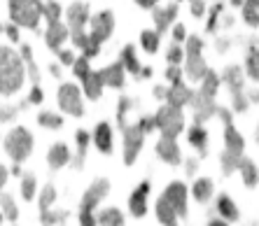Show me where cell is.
Here are the masks:
<instances>
[{"label":"cell","mask_w":259,"mask_h":226,"mask_svg":"<svg viewBox=\"0 0 259 226\" xmlns=\"http://www.w3.org/2000/svg\"><path fill=\"white\" fill-rule=\"evenodd\" d=\"M87 145H89V133H87V131H77V149H79L77 161H84V156H87Z\"/></svg>","instance_id":"f35d334b"},{"label":"cell","mask_w":259,"mask_h":226,"mask_svg":"<svg viewBox=\"0 0 259 226\" xmlns=\"http://www.w3.org/2000/svg\"><path fill=\"white\" fill-rule=\"evenodd\" d=\"M220 117L224 119V138H227V154H231V156H241L243 154V138L236 133V128H234V124H231V114L227 112V110H215Z\"/></svg>","instance_id":"7c38bea8"},{"label":"cell","mask_w":259,"mask_h":226,"mask_svg":"<svg viewBox=\"0 0 259 226\" xmlns=\"http://www.w3.org/2000/svg\"><path fill=\"white\" fill-rule=\"evenodd\" d=\"M54 201H56V189L54 185H47L42 189V194H40V212H45Z\"/></svg>","instance_id":"1f68e13d"},{"label":"cell","mask_w":259,"mask_h":226,"mask_svg":"<svg viewBox=\"0 0 259 226\" xmlns=\"http://www.w3.org/2000/svg\"><path fill=\"white\" fill-rule=\"evenodd\" d=\"M112 28H115V17H112V12H101L91 19V35H89V52H87V59L96 56L101 42L108 40Z\"/></svg>","instance_id":"8992f818"},{"label":"cell","mask_w":259,"mask_h":226,"mask_svg":"<svg viewBox=\"0 0 259 226\" xmlns=\"http://www.w3.org/2000/svg\"><path fill=\"white\" fill-rule=\"evenodd\" d=\"M21 54H24V59L28 61V72H30V79H33V84H37V79H40V75H37V68H35V63H33V54H30V47H28V44H24V47H21Z\"/></svg>","instance_id":"d590c367"},{"label":"cell","mask_w":259,"mask_h":226,"mask_svg":"<svg viewBox=\"0 0 259 226\" xmlns=\"http://www.w3.org/2000/svg\"><path fill=\"white\" fill-rule=\"evenodd\" d=\"M175 14H178V5H170L168 10H157V12H154V21H157V33L159 35L170 26V21L175 19Z\"/></svg>","instance_id":"7402d4cb"},{"label":"cell","mask_w":259,"mask_h":226,"mask_svg":"<svg viewBox=\"0 0 259 226\" xmlns=\"http://www.w3.org/2000/svg\"><path fill=\"white\" fill-rule=\"evenodd\" d=\"M194 198L196 201H208V198L212 196V182L210 179H199V182H194Z\"/></svg>","instance_id":"83f0119b"},{"label":"cell","mask_w":259,"mask_h":226,"mask_svg":"<svg viewBox=\"0 0 259 226\" xmlns=\"http://www.w3.org/2000/svg\"><path fill=\"white\" fill-rule=\"evenodd\" d=\"M182 59H185V52H182L178 44H173V47H170V52H168V63H170V66H178Z\"/></svg>","instance_id":"60d3db41"},{"label":"cell","mask_w":259,"mask_h":226,"mask_svg":"<svg viewBox=\"0 0 259 226\" xmlns=\"http://www.w3.org/2000/svg\"><path fill=\"white\" fill-rule=\"evenodd\" d=\"M5 149L7 154L12 156L14 161H24L26 156L33 152V135L26 131L24 126H17L5 140Z\"/></svg>","instance_id":"ba28073f"},{"label":"cell","mask_w":259,"mask_h":226,"mask_svg":"<svg viewBox=\"0 0 259 226\" xmlns=\"http://www.w3.org/2000/svg\"><path fill=\"white\" fill-rule=\"evenodd\" d=\"M161 198L175 210V214H178V217H185V214H187V187L182 185V182L170 185L168 189L163 191Z\"/></svg>","instance_id":"8fae6325"},{"label":"cell","mask_w":259,"mask_h":226,"mask_svg":"<svg viewBox=\"0 0 259 226\" xmlns=\"http://www.w3.org/2000/svg\"><path fill=\"white\" fill-rule=\"evenodd\" d=\"M42 14L47 17L49 26H47V33H45V40H47V44L52 49H59L61 42L68 37V28L63 24H61V7L59 3H54V0H49V3H42Z\"/></svg>","instance_id":"5b68a950"},{"label":"cell","mask_w":259,"mask_h":226,"mask_svg":"<svg viewBox=\"0 0 259 226\" xmlns=\"http://www.w3.org/2000/svg\"><path fill=\"white\" fill-rule=\"evenodd\" d=\"M21 194H24L26 201L33 198V194H35V177L33 175H24V179H21Z\"/></svg>","instance_id":"e575fe53"},{"label":"cell","mask_w":259,"mask_h":226,"mask_svg":"<svg viewBox=\"0 0 259 226\" xmlns=\"http://www.w3.org/2000/svg\"><path fill=\"white\" fill-rule=\"evenodd\" d=\"M7 35L12 42H19V33H17V26H7Z\"/></svg>","instance_id":"681fc988"},{"label":"cell","mask_w":259,"mask_h":226,"mask_svg":"<svg viewBox=\"0 0 259 226\" xmlns=\"http://www.w3.org/2000/svg\"><path fill=\"white\" fill-rule=\"evenodd\" d=\"M166 77H168L173 84H175V82H180V77H182V70H180V68H178V66H170L168 70H166Z\"/></svg>","instance_id":"ee69618b"},{"label":"cell","mask_w":259,"mask_h":226,"mask_svg":"<svg viewBox=\"0 0 259 226\" xmlns=\"http://www.w3.org/2000/svg\"><path fill=\"white\" fill-rule=\"evenodd\" d=\"M0 203H3V208H5V212H7V219H10V221L17 219V205H14L12 198L3 194V196H0Z\"/></svg>","instance_id":"8d00e7d4"},{"label":"cell","mask_w":259,"mask_h":226,"mask_svg":"<svg viewBox=\"0 0 259 226\" xmlns=\"http://www.w3.org/2000/svg\"><path fill=\"white\" fill-rule=\"evenodd\" d=\"M154 128L161 131V138H178V133L185 128V117L182 110L175 105H163L154 117H152Z\"/></svg>","instance_id":"3957f363"},{"label":"cell","mask_w":259,"mask_h":226,"mask_svg":"<svg viewBox=\"0 0 259 226\" xmlns=\"http://www.w3.org/2000/svg\"><path fill=\"white\" fill-rule=\"evenodd\" d=\"M87 21H89V5H84V3H75V5L68 10V26H70V35L82 33Z\"/></svg>","instance_id":"4fadbf2b"},{"label":"cell","mask_w":259,"mask_h":226,"mask_svg":"<svg viewBox=\"0 0 259 226\" xmlns=\"http://www.w3.org/2000/svg\"><path fill=\"white\" fill-rule=\"evenodd\" d=\"M59 105L63 112L72 114V117H82L84 114V107L79 101V89L75 84H63L59 89Z\"/></svg>","instance_id":"30bf717a"},{"label":"cell","mask_w":259,"mask_h":226,"mask_svg":"<svg viewBox=\"0 0 259 226\" xmlns=\"http://www.w3.org/2000/svg\"><path fill=\"white\" fill-rule=\"evenodd\" d=\"M140 42H143L145 52L154 54L159 49V33H157V30H145L143 35H140Z\"/></svg>","instance_id":"f546056e"},{"label":"cell","mask_w":259,"mask_h":226,"mask_svg":"<svg viewBox=\"0 0 259 226\" xmlns=\"http://www.w3.org/2000/svg\"><path fill=\"white\" fill-rule=\"evenodd\" d=\"M173 37H175V42H182V40H185V37H187V33H185V26H182V24L175 26V28H173Z\"/></svg>","instance_id":"7dc6e473"},{"label":"cell","mask_w":259,"mask_h":226,"mask_svg":"<svg viewBox=\"0 0 259 226\" xmlns=\"http://www.w3.org/2000/svg\"><path fill=\"white\" fill-rule=\"evenodd\" d=\"M5 179H7V168L0 166V189H3V185H5Z\"/></svg>","instance_id":"816d5d0a"},{"label":"cell","mask_w":259,"mask_h":226,"mask_svg":"<svg viewBox=\"0 0 259 226\" xmlns=\"http://www.w3.org/2000/svg\"><path fill=\"white\" fill-rule=\"evenodd\" d=\"M0 33H3V26H0Z\"/></svg>","instance_id":"11a10c76"},{"label":"cell","mask_w":259,"mask_h":226,"mask_svg":"<svg viewBox=\"0 0 259 226\" xmlns=\"http://www.w3.org/2000/svg\"><path fill=\"white\" fill-rule=\"evenodd\" d=\"M136 3H138L140 7H147V10H150V7H154V5H157V0H136Z\"/></svg>","instance_id":"f907efd6"},{"label":"cell","mask_w":259,"mask_h":226,"mask_svg":"<svg viewBox=\"0 0 259 226\" xmlns=\"http://www.w3.org/2000/svg\"><path fill=\"white\" fill-rule=\"evenodd\" d=\"M128 107H131V101H128V98H121L117 117H119V128H121V133H124V143H126V152H124V159H126V163L131 166L133 159L138 156L140 147H143V138H145V133H147V131L143 128V124H138V126H126L124 117H126Z\"/></svg>","instance_id":"6da1fadb"},{"label":"cell","mask_w":259,"mask_h":226,"mask_svg":"<svg viewBox=\"0 0 259 226\" xmlns=\"http://www.w3.org/2000/svg\"><path fill=\"white\" fill-rule=\"evenodd\" d=\"M37 121H40L42 126H47V128H59V126L63 124V119H61L59 114H54V112H40Z\"/></svg>","instance_id":"d6a6232c"},{"label":"cell","mask_w":259,"mask_h":226,"mask_svg":"<svg viewBox=\"0 0 259 226\" xmlns=\"http://www.w3.org/2000/svg\"><path fill=\"white\" fill-rule=\"evenodd\" d=\"M47 161H49V166L54 168V170H59V168H63L68 161H70V152H68V147L63 143H56L54 147L49 149Z\"/></svg>","instance_id":"ffe728a7"},{"label":"cell","mask_w":259,"mask_h":226,"mask_svg":"<svg viewBox=\"0 0 259 226\" xmlns=\"http://www.w3.org/2000/svg\"><path fill=\"white\" fill-rule=\"evenodd\" d=\"M157 154L168 163H180V149L175 145V138H161L157 143Z\"/></svg>","instance_id":"2e32d148"},{"label":"cell","mask_w":259,"mask_h":226,"mask_svg":"<svg viewBox=\"0 0 259 226\" xmlns=\"http://www.w3.org/2000/svg\"><path fill=\"white\" fill-rule=\"evenodd\" d=\"M72 70H75V75H77V77H84L87 72H89V59H87L84 54H82V59H75L72 61Z\"/></svg>","instance_id":"74e56055"},{"label":"cell","mask_w":259,"mask_h":226,"mask_svg":"<svg viewBox=\"0 0 259 226\" xmlns=\"http://www.w3.org/2000/svg\"><path fill=\"white\" fill-rule=\"evenodd\" d=\"M166 98H168V105L182 107V105H187V103L194 98V91H189L182 82H175L173 86L166 91Z\"/></svg>","instance_id":"5bb4252c"},{"label":"cell","mask_w":259,"mask_h":226,"mask_svg":"<svg viewBox=\"0 0 259 226\" xmlns=\"http://www.w3.org/2000/svg\"><path fill=\"white\" fill-rule=\"evenodd\" d=\"M247 72H250V77L257 79V52L252 49V54L247 56Z\"/></svg>","instance_id":"b9f144b4"},{"label":"cell","mask_w":259,"mask_h":226,"mask_svg":"<svg viewBox=\"0 0 259 226\" xmlns=\"http://www.w3.org/2000/svg\"><path fill=\"white\" fill-rule=\"evenodd\" d=\"M217 86H220V77H217L215 72L205 70V75H203V89H201V96H203V98H212V96L217 94Z\"/></svg>","instance_id":"484cf974"},{"label":"cell","mask_w":259,"mask_h":226,"mask_svg":"<svg viewBox=\"0 0 259 226\" xmlns=\"http://www.w3.org/2000/svg\"><path fill=\"white\" fill-rule=\"evenodd\" d=\"M189 143L199 149L201 154H205V152H208V147H205V143H208V131H205L201 124H196L192 131H189Z\"/></svg>","instance_id":"603a6c76"},{"label":"cell","mask_w":259,"mask_h":226,"mask_svg":"<svg viewBox=\"0 0 259 226\" xmlns=\"http://www.w3.org/2000/svg\"><path fill=\"white\" fill-rule=\"evenodd\" d=\"M222 12V5H215L212 7V14H210V21H208V30H215V24H217V17Z\"/></svg>","instance_id":"f6af8a7d"},{"label":"cell","mask_w":259,"mask_h":226,"mask_svg":"<svg viewBox=\"0 0 259 226\" xmlns=\"http://www.w3.org/2000/svg\"><path fill=\"white\" fill-rule=\"evenodd\" d=\"M94 143H96V147L101 149L103 154H110V152H112V135H110V126L105 124V121H101V124L96 126Z\"/></svg>","instance_id":"d6986e66"},{"label":"cell","mask_w":259,"mask_h":226,"mask_svg":"<svg viewBox=\"0 0 259 226\" xmlns=\"http://www.w3.org/2000/svg\"><path fill=\"white\" fill-rule=\"evenodd\" d=\"M108 189H110V182H108V179H103V177L96 179V182L87 189L84 198H82V208H79V224H87V226L96 224V219L91 217V210L96 208L98 201L108 194Z\"/></svg>","instance_id":"52a82bcc"},{"label":"cell","mask_w":259,"mask_h":226,"mask_svg":"<svg viewBox=\"0 0 259 226\" xmlns=\"http://www.w3.org/2000/svg\"><path fill=\"white\" fill-rule=\"evenodd\" d=\"M231 5H243V0H231Z\"/></svg>","instance_id":"db71d44e"},{"label":"cell","mask_w":259,"mask_h":226,"mask_svg":"<svg viewBox=\"0 0 259 226\" xmlns=\"http://www.w3.org/2000/svg\"><path fill=\"white\" fill-rule=\"evenodd\" d=\"M236 168H241V170H243V177H245V185L247 187H254V185H257V170H254V166L247 159H241V156H238V161H236Z\"/></svg>","instance_id":"4316f807"},{"label":"cell","mask_w":259,"mask_h":226,"mask_svg":"<svg viewBox=\"0 0 259 226\" xmlns=\"http://www.w3.org/2000/svg\"><path fill=\"white\" fill-rule=\"evenodd\" d=\"M98 224H112V226H117V224H124V217H121V212L119 210H105V212H101L98 214Z\"/></svg>","instance_id":"4dcf8cb0"},{"label":"cell","mask_w":259,"mask_h":226,"mask_svg":"<svg viewBox=\"0 0 259 226\" xmlns=\"http://www.w3.org/2000/svg\"><path fill=\"white\" fill-rule=\"evenodd\" d=\"M10 17L19 26L37 28V21L42 17V3L40 0H10Z\"/></svg>","instance_id":"277c9868"},{"label":"cell","mask_w":259,"mask_h":226,"mask_svg":"<svg viewBox=\"0 0 259 226\" xmlns=\"http://www.w3.org/2000/svg\"><path fill=\"white\" fill-rule=\"evenodd\" d=\"M98 75H101L103 84H108V86H115V89H119L121 84H124V66L119 63H115V66L105 68V70H98Z\"/></svg>","instance_id":"e0dca14e"},{"label":"cell","mask_w":259,"mask_h":226,"mask_svg":"<svg viewBox=\"0 0 259 226\" xmlns=\"http://www.w3.org/2000/svg\"><path fill=\"white\" fill-rule=\"evenodd\" d=\"M24 70L17 54L10 49H0V94H14L21 86Z\"/></svg>","instance_id":"7a4b0ae2"},{"label":"cell","mask_w":259,"mask_h":226,"mask_svg":"<svg viewBox=\"0 0 259 226\" xmlns=\"http://www.w3.org/2000/svg\"><path fill=\"white\" fill-rule=\"evenodd\" d=\"M203 10H205L203 0H192V14H194V17H201V14H203Z\"/></svg>","instance_id":"bcb514c9"},{"label":"cell","mask_w":259,"mask_h":226,"mask_svg":"<svg viewBox=\"0 0 259 226\" xmlns=\"http://www.w3.org/2000/svg\"><path fill=\"white\" fill-rule=\"evenodd\" d=\"M68 214L66 212H56V214H49L47 210L42 212V224H61V221H66Z\"/></svg>","instance_id":"ab89813d"},{"label":"cell","mask_w":259,"mask_h":226,"mask_svg":"<svg viewBox=\"0 0 259 226\" xmlns=\"http://www.w3.org/2000/svg\"><path fill=\"white\" fill-rule=\"evenodd\" d=\"M157 217L163 221V224H175V217H178V214H175V210L170 208L163 198H159L157 201Z\"/></svg>","instance_id":"f1b7e54d"},{"label":"cell","mask_w":259,"mask_h":226,"mask_svg":"<svg viewBox=\"0 0 259 226\" xmlns=\"http://www.w3.org/2000/svg\"><path fill=\"white\" fill-rule=\"evenodd\" d=\"M121 66H126V70H131L133 75H138L140 72V63L138 59H136V47L133 44H126V49L121 52Z\"/></svg>","instance_id":"cb8c5ba5"},{"label":"cell","mask_w":259,"mask_h":226,"mask_svg":"<svg viewBox=\"0 0 259 226\" xmlns=\"http://www.w3.org/2000/svg\"><path fill=\"white\" fill-rule=\"evenodd\" d=\"M154 96H157V98H166V89H154Z\"/></svg>","instance_id":"f5cc1de1"},{"label":"cell","mask_w":259,"mask_h":226,"mask_svg":"<svg viewBox=\"0 0 259 226\" xmlns=\"http://www.w3.org/2000/svg\"><path fill=\"white\" fill-rule=\"evenodd\" d=\"M147 191H150V185L147 182H143V185L138 187V189L131 194V201H128V205H131V212L133 217H145V212H147Z\"/></svg>","instance_id":"9a60e30c"},{"label":"cell","mask_w":259,"mask_h":226,"mask_svg":"<svg viewBox=\"0 0 259 226\" xmlns=\"http://www.w3.org/2000/svg\"><path fill=\"white\" fill-rule=\"evenodd\" d=\"M26 103H33V105H35V103H42V91H40V86H33V91H30V96L28 98H26Z\"/></svg>","instance_id":"7bdbcfd3"},{"label":"cell","mask_w":259,"mask_h":226,"mask_svg":"<svg viewBox=\"0 0 259 226\" xmlns=\"http://www.w3.org/2000/svg\"><path fill=\"white\" fill-rule=\"evenodd\" d=\"M82 82H84V94L89 96L91 101H96V98H101V91H103V79L98 72H87L84 77H82Z\"/></svg>","instance_id":"44dd1931"},{"label":"cell","mask_w":259,"mask_h":226,"mask_svg":"<svg viewBox=\"0 0 259 226\" xmlns=\"http://www.w3.org/2000/svg\"><path fill=\"white\" fill-rule=\"evenodd\" d=\"M54 52L59 54V56H61V61H63V63H66V66H70L72 61H75V56H72L70 52H61V49H54Z\"/></svg>","instance_id":"c3c4849f"},{"label":"cell","mask_w":259,"mask_h":226,"mask_svg":"<svg viewBox=\"0 0 259 226\" xmlns=\"http://www.w3.org/2000/svg\"><path fill=\"white\" fill-rule=\"evenodd\" d=\"M224 77H227V82H229V84H231V89H234L236 110H238V112H243V110H245L247 105H245V101H243V96H241V70H238V68H229Z\"/></svg>","instance_id":"ac0fdd59"},{"label":"cell","mask_w":259,"mask_h":226,"mask_svg":"<svg viewBox=\"0 0 259 226\" xmlns=\"http://www.w3.org/2000/svg\"><path fill=\"white\" fill-rule=\"evenodd\" d=\"M201 49H203L201 37H189L187 40V75H189V79H194V82L203 79L205 70H208L203 56H201Z\"/></svg>","instance_id":"9c48e42d"},{"label":"cell","mask_w":259,"mask_h":226,"mask_svg":"<svg viewBox=\"0 0 259 226\" xmlns=\"http://www.w3.org/2000/svg\"><path fill=\"white\" fill-rule=\"evenodd\" d=\"M217 210H220V214H222V217H227L229 221L238 219V210H236V205L231 203L229 196H220V198H217Z\"/></svg>","instance_id":"d4e9b609"},{"label":"cell","mask_w":259,"mask_h":226,"mask_svg":"<svg viewBox=\"0 0 259 226\" xmlns=\"http://www.w3.org/2000/svg\"><path fill=\"white\" fill-rule=\"evenodd\" d=\"M243 17L250 26H257V0H247L243 7Z\"/></svg>","instance_id":"836d02e7"}]
</instances>
